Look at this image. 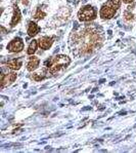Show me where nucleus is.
Segmentation results:
<instances>
[{
  "label": "nucleus",
  "instance_id": "ddd939ff",
  "mask_svg": "<svg viewBox=\"0 0 136 153\" xmlns=\"http://www.w3.org/2000/svg\"><path fill=\"white\" fill-rule=\"evenodd\" d=\"M45 16H46V13H44V11H42L41 8H38L36 13L34 15V18H35V20H41V19H43Z\"/></svg>",
  "mask_w": 136,
  "mask_h": 153
},
{
  "label": "nucleus",
  "instance_id": "0eeeda50",
  "mask_svg": "<svg viewBox=\"0 0 136 153\" xmlns=\"http://www.w3.org/2000/svg\"><path fill=\"white\" fill-rule=\"evenodd\" d=\"M39 63H40V60H39V58L32 56L31 58H30V60L28 61V63H27V69H28V71L33 72L34 70H36L37 68L39 67Z\"/></svg>",
  "mask_w": 136,
  "mask_h": 153
},
{
  "label": "nucleus",
  "instance_id": "423d86ee",
  "mask_svg": "<svg viewBox=\"0 0 136 153\" xmlns=\"http://www.w3.org/2000/svg\"><path fill=\"white\" fill-rule=\"evenodd\" d=\"M38 43H39V46H40L42 49H49L53 43V39L51 38V37L44 36L39 39Z\"/></svg>",
  "mask_w": 136,
  "mask_h": 153
},
{
  "label": "nucleus",
  "instance_id": "9b49d317",
  "mask_svg": "<svg viewBox=\"0 0 136 153\" xmlns=\"http://www.w3.org/2000/svg\"><path fill=\"white\" fill-rule=\"evenodd\" d=\"M38 42L37 40H33L31 43H30L29 48H28V51H27V53L29 56H33L35 53L37 51V48H38Z\"/></svg>",
  "mask_w": 136,
  "mask_h": 153
},
{
  "label": "nucleus",
  "instance_id": "6e6552de",
  "mask_svg": "<svg viewBox=\"0 0 136 153\" xmlns=\"http://www.w3.org/2000/svg\"><path fill=\"white\" fill-rule=\"evenodd\" d=\"M39 31H40V27H39L36 23H34V22H30L29 23L27 32H28V35H29L30 37L36 36V35L39 33Z\"/></svg>",
  "mask_w": 136,
  "mask_h": 153
},
{
  "label": "nucleus",
  "instance_id": "f03ea898",
  "mask_svg": "<svg viewBox=\"0 0 136 153\" xmlns=\"http://www.w3.org/2000/svg\"><path fill=\"white\" fill-rule=\"evenodd\" d=\"M78 18L81 22H89L96 18V10L91 5L82 7L78 13Z\"/></svg>",
  "mask_w": 136,
  "mask_h": 153
},
{
  "label": "nucleus",
  "instance_id": "f8f14e48",
  "mask_svg": "<svg viewBox=\"0 0 136 153\" xmlns=\"http://www.w3.org/2000/svg\"><path fill=\"white\" fill-rule=\"evenodd\" d=\"M121 1L122 0H109L107 3L109 5H111L112 7H114L115 9H119L121 6Z\"/></svg>",
  "mask_w": 136,
  "mask_h": 153
},
{
  "label": "nucleus",
  "instance_id": "7ed1b4c3",
  "mask_svg": "<svg viewBox=\"0 0 136 153\" xmlns=\"http://www.w3.org/2000/svg\"><path fill=\"white\" fill-rule=\"evenodd\" d=\"M24 49V41L20 37L12 39L7 44V51L9 53H21Z\"/></svg>",
  "mask_w": 136,
  "mask_h": 153
},
{
  "label": "nucleus",
  "instance_id": "20e7f679",
  "mask_svg": "<svg viewBox=\"0 0 136 153\" xmlns=\"http://www.w3.org/2000/svg\"><path fill=\"white\" fill-rule=\"evenodd\" d=\"M117 9H115L114 7H112L111 5H109L107 3L104 4L100 8L99 15L100 18L104 19V20H111L112 18H114L115 15H116Z\"/></svg>",
  "mask_w": 136,
  "mask_h": 153
},
{
  "label": "nucleus",
  "instance_id": "f257e3e1",
  "mask_svg": "<svg viewBox=\"0 0 136 153\" xmlns=\"http://www.w3.org/2000/svg\"><path fill=\"white\" fill-rule=\"evenodd\" d=\"M70 63H71V60H70L69 56L60 55L47 60L44 63V66H46V68H48V72H50L51 74H55V73L67 68V66Z\"/></svg>",
  "mask_w": 136,
  "mask_h": 153
},
{
  "label": "nucleus",
  "instance_id": "39448f33",
  "mask_svg": "<svg viewBox=\"0 0 136 153\" xmlns=\"http://www.w3.org/2000/svg\"><path fill=\"white\" fill-rule=\"evenodd\" d=\"M16 79V74L15 72L8 73V74H1V88H3L5 85L12 83Z\"/></svg>",
  "mask_w": 136,
  "mask_h": 153
},
{
  "label": "nucleus",
  "instance_id": "1a4fd4ad",
  "mask_svg": "<svg viewBox=\"0 0 136 153\" xmlns=\"http://www.w3.org/2000/svg\"><path fill=\"white\" fill-rule=\"evenodd\" d=\"M21 10L20 8L18 7L16 5L13 6V15H12V19H11V22H10V26L11 27H15L20 23L21 21Z\"/></svg>",
  "mask_w": 136,
  "mask_h": 153
},
{
  "label": "nucleus",
  "instance_id": "4468645a",
  "mask_svg": "<svg viewBox=\"0 0 136 153\" xmlns=\"http://www.w3.org/2000/svg\"><path fill=\"white\" fill-rule=\"evenodd\" d=\"M44 74H41V73H34L32 76V78L34 79L35 81H41L44 79Z\"/></svg>",
  "mask_w": 136,
  "mask_h": 153
},
{
  "label": "nucleus",
  "instance_id": "dca6fc26",
  "mask_svg": "<svg viewBox=\"0 0 136 153\" xmlns=\"http://www.w3.org/2000/svg\"><path fill=\"white\" fill-rule=\"evenodd\" d=\"M122 1L124 2V3H127V4H129V3H132L134 0H122Z\"/></svg>",
  "mask_w": 136,
  "mask_h": 153
},
{
  "label": "nucleus",
  "instance_id": "2eb2a0df",
  "mask_svg": "<svg viewBox=\"0 0 136 153\" xmlns=\"http://www.w3.org/2000/svg\"><path fill=\"white\" fill-rule=\"evenodd\" d=\"M124 16H125L126 20H133V15L131 13H129V11H125Z\"/></svg>",
  "mask_w": 136,
  "mask_h": 153
},
{
  "label": "nucleus",
  "instance_id": "9d476101",
  "mask_svg": "<svg viewBox=\"0 0 136 153\" xmlns=\"http://www.w3.org/2000/svg\"><path fill=\"white\" fill-rule=\"evenodd\" d=\"M22 60L21 59H12L7 62V67L11 70H18L22 67Z\"/></svg>",
  "mask_w": 136,
  "mask_h": 153
}]
</instances>
